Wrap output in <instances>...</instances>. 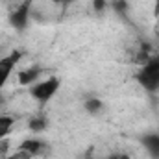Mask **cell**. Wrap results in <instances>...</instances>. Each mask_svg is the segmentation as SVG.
Here are the masks:
<instances>
[{
	"mask_svg": "<svg viewBox=\"0 0 159 159\" xmlns=\"http://www.w3.org/2000/svg\"><path fill=\"white\" fill-rule=\"evenodd\" d=\"M133 80L137 85L148 93V94H157L159 93V56H150L144 61H141V67L137 69Z\"/></svg>",
	"mask_w": 159,
	"mask_h": 159,
	"instance_id": "6da1fadb",
	"label": "cell"
},
{
	"mask_svg": "<svg viewBox=\"0 0 159 159\" xmlns=\"http://www.w3.org/2000/svg\"><path fill=\"white\" fill-rule=\"evenodd\" d=\"M59 89H61V78L48 76V78H41L34 85H30L28 87V94L43 109L46 104H50V100H54V96L59 93Z\"/></svg>",
	"mask_w": 159,
	"mask_h": 159,
	"instance_id": "7a4b0ae2",
	"label": "cell"
},
{
	"mask_svg": "<svg viewBox=\"0 0 159 159\" xmlns=\"http://www.w3.org/2000/svg\"><path fill=\"white\" fill-rule=\"evenodd\" d=\"M32 13H34V0H20L15 7H11V11L7 13V22L9 26L22 34L32 20Z\"/></svg>",
	"mask_w": 159,
	"mask_h": 159,
	"instance_id": "3957f363",
	"label": "cell"
},
{
	"mask_svg": "<svg viewBox=\"0 0 159 159\" xmlns=\"http://www.w3.org/2000/svg\"><path fill=\"white\" fill-rule=\"evenodd\" d=\"M20 59H22V50H11V52L0 56V93L4 89V85L9 81V78L15 74Z\"/></svg>",
	"mask_w": 159,
	"mask_h": 159,
	"instance_id": "277c9868",
	"label": "cell"
},
{
	"mask_svg": "<svg viewBox=\"0 0 159 159\" xmlns=\"http://www.w3.org/2000/svg\"><path fill=\"white\" fill-rule=\"evenodd\" d=\"M48 148V143L39 137V135H32L28 139H24L20 144H19V152L24 154L26 157H35V156H41L44 154V150Z\"/></svg>",
	"mask_w": 159,
	"mask_h": 159,
	"instance_id": "5b68a950",
	"label": "cell"
},
{
	"mask_svg": "<svg viewBox=\"0 0 159 159\" xmlns=\"http://www.w3.org/2000/svg\"><path fill=\"white\" fill-rule=\"evenodd\" d=\"M139 144L144 148L150 159H159V131H144L139 135Z\"/></svg>",
	"mask_w": 159,
	"mask_h": 159,
	"instance_id": "8992f818",
	"label": "cell"
},
{
	"mask_svg": "<svg viewBox=\"0 0 159 159\" xmlns=\"http://www.w3.org/2000/svg\"><path fill=\"white\" fill-rule=\"evenodd\" d=\"M81 107H83V111H85L89 117H100V115L106 111V104H104V100L98 98V96H94V94L85 96L83 102H81Z\"/></svg>",
	"mask_w": 159,
	"mask_h": 159,
	"instance_id": "52a82bcc",
	"label": "cell"
},
{
	"mask_svg": "<svg viewBox=\"0 0 159 159\" xmlns=\"http://www.w3.org/2000/svg\"><path fill=\"white\" fill-rule=\"evenodd\" d=\"M41 74H43L41 67H37V65H32V67L20 69V70L17 72V78H19V83H20V85L30 87V85H34L35 81H39Z\"/></svg>",
	"mask_w": 159,
	"mask_h": 159,
	"instance_id": "ba28073f",
	"label": "cell"
},
{
	"mask_svg": "<svg viewBox=\"0 0 159 159\" xmlns=\"http://www.w3.org/2000/svg\"><path fill=\"white\" fill-rule=\"evenodd\" d=\"M15 124L17 119L13 115H7V113H0V141H4L6 137H9L15 129Z\"/></svg>",
	"mask_w": 159,
	"mask_h": 159,
	"instance_id": "9c48e42d",
	"label": "cell"
},
{
	"mask_svg": "<svg viewBox=\"0 0 159 159\" xmlns=\"http://www.w3.org/2000/svg\"><path fill=\"white\" fill-rule=\"evenodd\" d=\"M46 128H48V120H46V117L43 113H37V115H34L28 120V129L34 135H41L43 131H46Z\"/></svg>",
	"mask_w": 159,
	"mask_h": 159,
	"instance_id": "30bf717a",
	"label": "cell"
},
{
	"mask_svg": "<svg viewBox=\"0 0 159 159\" xmlns=\"http://www.w3.org/2000/svg\"><path fill=\"white\" fill-rule=\"evenodd\" d=\"M91 4H93L94 13H98V15H102V13H106L109 9V2L107 0H93Z\"/></svg>",
	"mask_w": 159,
	"mask_h": 159,
	"instance_id": "8fae6325",
	"label": "cell"
},
{
	"mask_svg": "<svg viewBox=\"0 0 159 159\" xmlns=\"http://www.w3.org/2000/svg\"><path fill=\"white\" fill-rule=\"evenodd\" d=\"M107 159H131L129 154H126V152H113V154H109Z\"/></svg>",
	"mask_w": 159,
	"mask_h": 159,
	"instance_id": "7c38bea8",
	"label": "cell"
},
{
	"mask_svg": "<svg viewBox=\"0 0 159 159\" xmlns=\"http://www.w3.org/2000/svg\"><path fill=\"white\" fill-rule=\"evenodd\" d=\"M152 6H154V19H159V0H152Z\"/></svg>",
	"mask_w": 159,
	"mask_h": 159,
	"instance_id": "4fadbf2b",
	"label": "cell"
},
{
	"mask_svg": "<svg viewBox=\"0 0 159 159\" xmlns=\"http://www.w3.org/2000/svg\"><path fill=\"white\" fill-rule=\"evenodd\" d=\"M50 2H52V4H56V6H59V7H67V6L70 4L69 0H50Z\"/></svg>",
	"mask_w": 159,
	"mask_h": 159,
	"instance_id": "5bb4252c",
	"label": "cell"
},
{
	"mask_svg": "<svg viewBox=\"0 0 159 159\" xmlns=\"http://www.w3.org/2000/svg\"><path fill=\"white\" fill-rule=\"evenodd\" d=\"M69 2H70V4H72V2H74V0H69Z\"/></svg>",
	"mask_w": 159,
	"mask_h": 159,
	"instance_id": "9a60e30c",
	"label": "cell"
},
{
	"mask_svg": "<svg viewBox=\"0 0 159 159\" xmlns=\"http://www.w3.org/2000/svg\"><path fill=\"white\" fill-rule=\"evenodd\" d=\"M0 56H2V50H0Z\"/></svg>",
	"mask_w": 159,
	"mask_h": 159,
	"instance_id": "2e32d148",
	"label": "cell"
},
{
	"mask_svg": "<svg viewBox=\"0 0 159 159\" xmlns=\"http://www.w3.org/2000/svg\"><path fill=\"white\" fill-rule=\"evenodd\" d=\"M0 143H2V141H0Z\"/></svg>",
	"mask_w": 159,
	"mask_h": 159,
	"instance_id": "e0dca14e",
	"label": "cell"
}]
</instances>
